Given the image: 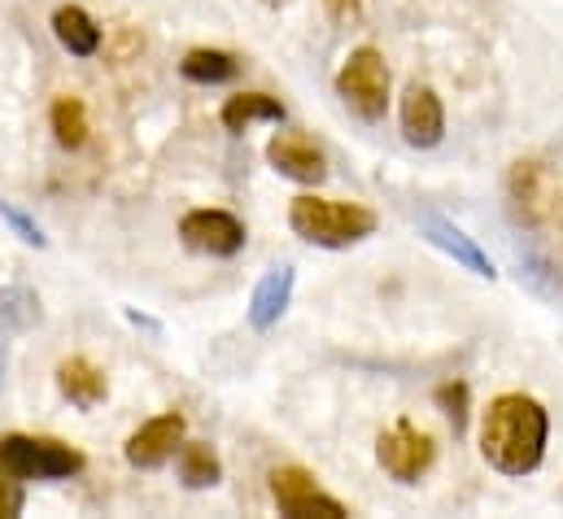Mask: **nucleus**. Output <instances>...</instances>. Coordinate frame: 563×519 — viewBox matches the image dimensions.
I'll use <instances>...</instances> for the list:
<instances>
[{
  "mask_svg": "<svg viewBox=\"0 0 563 519\" xmlns=\"http://www.w3.org/2000/svg\"><path fill=\"white\" fill-rule=\"evenodd\" d=\"M128 323H136V328H144V332H162L153 319H144V314H136V310H128Z\"/></svg>",
  "mask_w": 563,
  "mask_h": 519,
  "instance_id": "25",
  "label": "nucleus"
},
{
  "mask_svg": "<svg viewBox=\"0 0 563 519\" xmlns=\"http://www.w3.org/2000/svg\"><path fill=\"white\" fill-rule=\"evenodd\" d=\"M48 123H53V135L62 148H84L88 144V110L79 97H57L53 110H48Z\"/></svg>",
  "mask_w": 563,
  "mask_h": 519,
  "instance_id": "19",
  "label": "nucleus"
},
{
  "mask_svg": "<svg viewBox=\"0 0 563 519\" xmlns=\"http://www.w3.org/2000/svg\"><path fill=\"white\" fill-rule=\"evenodd\" d=\"M292 284H297V270H292L288 262L272 266V270L254 284V292H250V328H254V332H272V328L280 323L288 301H292Z\"/></svg>",
  "mask_w": 563,
  "mask_h": 519,
  "instance_id": "12",
  "label": "nucleus"
},
{
  "mask_svg": "<svg viewBox=\"0 0 563 519\" xmlns=\"http://www.w3.org/2000/svg\"><path fill=\"white\" fill-rule=\"evenodd\" d=\"M175 472L184 489H214L223 481V463L210 441H179L175 450Z\"/></svg>",
  "mask_w": 563,
  "mask_h": 519,
  "instance_id": "16",
  "label": "nucleus"
},
{
  "mask_svg": "<svg viewBox=\"0 0 563 519\" xmlns=\"http://www.w3.org/2000/svg\"><path fill=\"white\" fill-rule=\"evenodd\" d=\"M53 35L70 57H97L101 53V26L84 4H62L53 13Z\"/></svg>",
  "mask_w": 563,
  "mask_h": 519,
  "instance_id": "14",
  "label": "nucleus"
},
{
  "mask_svg": "<svg viewBox=\"0 0 563 519\" xmlns=\"http://www.w3.org/2000/svg\"><path fill=\"white\" fill-rule=\"evenodd\" d=\"M0 376H4V363H0Z\"/></svg>",
  "mask_w": 563,
  "mask_h": 519,
  "instance_id": "27",
  "label": "nucleus"
},
{
  "mask_svg": "<svg viewBox=\"0 0 563 519\" xmlns=\"http://www.w3.org/2000/svg\"><path fill=\"white\" fill-rule=\"evenodd\" d=\"M84 467L88 459L57 437H26V432L0 437V472L13 481H70Z\"/></svg>",
  "mask_w": 563,
  "mask_h": 519,
  "instance_id": "3",
  "label": "nucleus"
},
{
  "mask_svg": "<svg viewBox=\"0 0 563 519\" xmlns=\"http://www.w3.org/2000/svg\"><path fill=\"white\" fill-rule=\"evenodd\" d=\"M179 241L206 258H236L245 250V223L232 210H188L179 219Z\"/></svg>",
  "mask_w": 563,
  "mask_h": 519,
  "instance_id": "6",
  "label": "nucleus"
},
{
  "mask_svg": "<svg viewBox=\"0 0 563 519\" xmlns=\"http://www.w3.org/2000/svg\"><path fill=\"white\" fill-rule=\"evenodd\" d=\"M376 459H380V467H385L398 485H416L423 472L432 467V459H437V441H432V432H423L420 423L398 419V423H389V428L380 432Z\"/></svg>",
  "mask_w": 563,
  "mask_h": 519,
  "instance_id": "5",
  "label": "nucleus"
},
{
  "mask_svg": "<svg viewBox=\"0 0 563 519\" xmlns=\"http://www.w3.org/2000/svg\"><path fill=\"white\" fill-rule=\"evenodd\" d=\"M398 119H402V140H407L411 148H437V144L445 140V106H441V97H437L432 88H423V84H411V88H407Z\"/></svg>",
  "mask_w": 563,
  "mask_h": 519,
  "instance_id": "11",
  "label": "nucleus"
},
{
  "mask_svg": "<svg viewBox=\"0 0 563 519\" xmlns=\"http://www.w3.org/2000/svg\"><path fill=\"white\" fill-rule=\"evenodd\" d=\"M551 415L529 393H503L481 419V454L503 476H529L547 459Z\"/></svg>",
  "mask_w": 563,
  "mask_h": 519,
  "instance_id": "1",
  "label": "nucleus"
},
{
  "mask_svg": "<svg viewBox=\"0 0 563 519\" xmlns=\"http://www.w3.org/2000/svg\"><path fill=\"white\" fill-rule=\"evenodd\" d=\"M267 162L292 184H323L328 179V162H323L319 144L306 140L301 131H276L267 140Z\"/></svg>",
  "mask_w": 563,
  "mask_h": 519,
  "instance_id": "9",
  "label": "nucleus"
},
{
  "mask_svg": "<svg viewBox=\"0 0 563 519\" xmlns=\"http://www.w3.org/2000/svg\"><path fill=\"white\" fill-rule=\"evenodd\" d=\"M272 503L288 519H345L350 511L319 489L306 467H276L272 472Z\"/></svg>",
  "mask_w": 563,
  "mask_h": 519,
  "instance_id": "7",
  "label": "nucleus"
},
{
  "mask_svg": "<svg viewBox=\"0 0 563 519\" xmlns=\"http://www.w3.org/2000/svg\"><path fill=\"white\" fill-rule=\"evenodd\" d=\"M57 393L75 410H97L110 397V380H106V372L97 363H88L84 354H75V358H62L57 363Z\"/></svg>",
  "mask_w": 563,
  "mask_h": 519,
  "instance_id": "13",
  "label": "nucleus"
},
{
  "mask_svg": "<svg viewBox=\"0 0 563 519\" xmlns=\"http://www.w3.org/2000/svg\"><path fill=\"white\" fill-rule=\"evenodd\" d=\"M336 92L358 119H367V123L385 119V110H389V66H385L380 48H372V44L354 48L345 57V66L336 70Z\"/></svg>",
  "mask_w": 563,
  "mask_h": 519,
  "instance_id": "4",
  "label": "nucleus"
},
{
  "mask_svg": "<svg viewBox=\"0 0 563 519\" xmlns=\"http://www.w3.org/2000/svg\"><path fill=\"white\" fill-rule=\"evenodd\" d=\"M179 75L188 84H201V88H214V84H232L241 75V62L223 48H188L184 62H179Z\"/></svg>",
  "mask_w": 563,
  "mask_h": 519,
  "instance_id": "17",
  "label": "nucleus"
},
{
  "mask_svg": "<svg viewBox=\"0 0 563 519\" xmlns=\"http://www.w3.org/2000/svg\"><path fill=\"white\" fill-rule=\"evenodd\" d=\"M0 219L9 223V232L22 241V245H35V250H44L48 245V236L40 232V223L31 219V214H22L18 206H9V201H0Z\"/></svg>",
  "mask_w": 563,
  "mask_h": 519,
  "instance_id": "21",
  "label": "nucleus"
},
{
  "mask_svg": "<svg viewBox=\"0 0 563 519\" xmlns=\"http://www.w3.org/2000/svg\"><path fill=\"white\" fill-rule=\"evenodd\" d=\"M40 323V292L26 284L0 288V336H22Z\"/></svg>",
  "mask_w": 563,
  "mask_h": 519,
  "instance_id": "18",
  "label": "nucleus"
},
{
  "mask_svg": "<svg viewBox=\"0 0 563 519\" xmlns=\"http://www.w3.org/2000/svg\"><path fill=\"white\" fill-rule=\"evenodd\" d=\"M437 406L445 410V419L454 423V432H463V428H467V385H463V380L441 385V389H437Z\"/></svg>",
  "mask_w": 563,
  "mask_h": 519,
  "instance_id": "22",
  "label": "nucleus"
},
{
  "mask_svg": "<svg viewBox=\"0 0 563 519\" xmlns=\"http://www.w3.org/2000/svg\"><path fill=\"white\" fill-rule=\"evenodd\" d=\"M288 228L306 245L350 250V245H358V241H367L376 232V214L367 206H358V201H328V197L306 192V197H292Z\"/></svg>",
  "mask_w": 563,
  "mask_h": 519,
  "instance_id": "2",
  "label": "nucleus"
},
{
  "mask_svg": "<svg viewBox=\"0 0 563 519\" xmlns=\"http://www.w3.org/2000/svg\"><path fill=\"white\" fill-rule=\"evenodd\" d=\"M520 279L529 284V288H538V292H547V297H555L563 292V279L551 270V262L538 258V254H520Z\"/></svg>",
  "mask_w": 563,
  "mask_h": 519,
  "instance_id": "20",
  "label": "nucleus"
},
{
  "mask_svg": "<svg viewBox=\"0 0 563 519\" xmlns=\"http://www.w3.org/2000/svg\"><path fill=\"white\" fill-rule=\"evenodd\" d=\"M420 236L432 245V250H441L445 258H454L463 270H472V275H481V279H494L498 270H494V262L485 258V250L463 232V228H454L450 219H441V214H432V210H423L420 219Z\"/></svg>",
  "mask_w": 563,
  "mask_h": 519,
  "instance_id": "10",
  "label": "nucleus"
},
{
  "mask_svg": "<svg viewBox=\"0 0 563 519\" xmlns=\"http://www.w3.org/2000/svg\"><path fill=\"white\" fill-rule=\"evenodd\" d=\"M219 123L232 135H245L254 123H284V106L280 97H272V92H236V97L223 101Z\"/></svg>",
  "mask_w": 563,
  "mask_h": 519,
  "instance_id": "15",
  "label": "nucleus"
},
{
  "mask_svg": "<svg viewBox=\"0 0 563 519\" xmlns=\"http://www.w3.org/2000/svg\"><path fill=\"white\" fill-rule=\"evenodd\" d=\"M184 415L179 410H166V415H153V419H144L141 428L128 437V445H123V454H128V463L132 467H141V472H153V467H162V463H170L175 459V450H179V441H184Z\"/></svg>",
  "mask_w": 563,
  "mask_h": 519,
  "instance_id": "8",
  "label": "nucleus"
},
{
  "mask_svg": "<svg viewBox=\"0 0 563 519\" xmlns=\"http://www.w3.org/2000/svg\"><path fill=\"white\" fill-rule=\"evenodd\" d=\"M328 4V13L336 18V22H354L358 13H363V0H323Z\"/></svg>",
  "mask_w": 563,
  "mask_h": 519,
  "instance_id": "24",
  "label": "nucleus"
},
{
  "mask_svg": "<svg viewBox=\"0 0 563 519\" xmlns=\"http://www.w3.org/2000/svg\"><path fill=\"white\" fill-rule=\"evenodd\" d=\"M263 4H284V0H263Z\"/></svg>",
  "mask_w": 563,
  "mask_h": 519,
  "instance_id": "26",
  "label": "nucleus"
},
{
  "mask_svg": "<svg viewBox=\"0 0 563 519\" xmlns=\"http://www.w3.org/2000/svg\"><path fill=\"white\" fill-rule=\"evenodd\" d=\"M22 507H26L22 481H13V476H4V472H0V519L22 516Z\"/></svg>",
  "mask_w": 563,
  "mask_h": 519,
  "instance_id": "23",
  "label": "nucleus"
}]
</instances>
